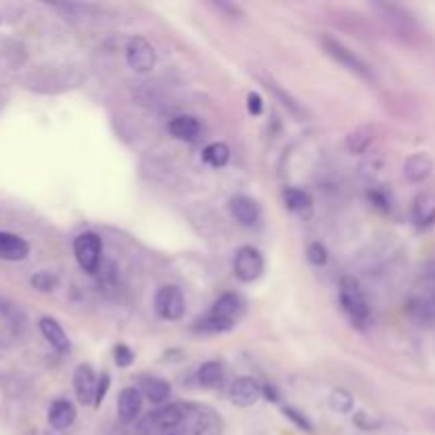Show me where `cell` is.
I'll list each match as a JSON object with an SVG mask.
<instances>
[{
	"label": "cell",
	"mask_w": 435,
	"mask_h": 435,
	"mask_svg": "<svg viewBox=\"0 0 435 435\" xmlns=\"http://www.w3.org/2000/svg\"><path fill=\"white\" fill-rule=\"evenodd\" d=\"M261 395H263V387L253 378H238L230 387V401L240 408H249L257 404Z\"/></svg>",
	"instance_id": "obj_12"
},
{
	"label": "cell",
	"mask_w": 435,
	"mask_h": 435,
	"mask_svg": "<svg viewBox=\"0 0 435 435\" xmlns=\"http://www.w3.org/2000/svg\"><path fill=\"white\" fill-rule=\"evenodd\" d=\"M155 314L164 320H179L185 312V297L179 287L175 285H164L157 289L155 300H153Z\"/></svg>",
	"instance_id": "obj_5"
},
{
	"label": "cell",
	"mask_w": 435,
	"mask_h": 435,
	"mask_svg": "<svg viewBox=\"0 0 435 435\" xmlns=\"http://www.w3.org/2000/svg\"><path fill=\"white\" fill-rule=\"evenodd\" d=\"M340 304L342 310L346 312V316L355 323V325H363L369 318V304L365 300V293L361 289V285L351 279L344 277L340 281Z\"/></svg>",
	"instance_id": "obj_3"
},
{
	"label": "cell",
	"mask_w": 435,
	"mask_h": 435,
	"mask_svg": "<svg viewBox=\"0 0 435 435\" xmlns=\"http://www.w3.org/2000/svg\"><path fill=\"white\" fill-rule=\"evenodd\" d=\"M30 283L38 291H53V287L58 285V279L53 277V274H49V272H36Z\"/></svg>",
	"instance_id": "obj_28"
},
{
	"label": "cell",
	"mask_w": 435,
	"mask_h": 435,
	"mask_svg": "<svg viewBox=\"0 0 435 435\" xmlns=\"http://www.w3.org/2000/svg\"><path fill=\"white\" fill-rule=\"evenodd\" d=\"M198 383L208 389H221L226 383V367L219 361H208L198 369Z\"/></svg>",
	"instance_id": "obj_21"
},
{
	"label": "cell",
	"mask_w": 435,
	"mask_h": 435,
	"mask_svg": "<svg viewBox=\"0 0 435 435\" xmlns=\"http://www.w3.org/2000/svg\"><path fill=\"white\" fill-rule=\"evenodd\" d=\"M412 219H414V226L420 228V230H427V228L435 226V191L427 189V191H420L414 198Z\"/></svg>",
	"instance_id": "obj_13"
},
{
	"label": "cell",
	"mask_w": 435,
	"mask_h": 435,
	"mask_svg": "<svg viewBox=\"0 0 435 435\" xmlns=\"http://www.w3.org/2000/svg\"><path fill=\"white\" fill-rule=\"evenodd\" d=\"M263 395L270 399V401H279V393L274 389H270V387H263Z\"/></svg>",
	"instance_id": "obj_33"
},
{
	"label": "cell",
	"mask_w": 435,
	"mask_h": 435,
	"mask_svg": "<svg viewBox=\"0 0 435 435\" xmlns=\"http://www.w3.org/2000/svg\"><path fill=\"white\" fill-rule=\"evenodd\" d=\"M433 175V159L427 153H414L406 159L404 177L410 183H422Z\"/></svg>",
	"instance_id": "obj_15"
},
{
	"label": "cell",
	"mask_w": 435,
	"mask_h": 435,
	"mask_svg": "<svg viewBox=\"0 0 435 435\" xmlns=\"http://www.w3.org/2000/svg\"><path fill=\"white\" fill-rule=\"evenodd\" d=\"M427 277L435 281V263H431V267H429V272H427Z\"/></svg>",
	"instance_id": "obj_34"
},
{
	"label": "cell",
	"mask_w": 435,
	"mask_h": 435,
	"mask_svg": "<svg viewBox=\"0 0 435 435\" xmlns=\"http://www.w3.org/2000/svg\"><path fill=\"white\" fill-rule=\"evenodd\" d=\"M228 206L234 219L244 228H253L261 219V206L257 204V200L249 196H234Z\"/></svg>",
	"instance_id": "obj_10"
},
{
	"label": "cell",
	"mask_w": 435,
	"mask_h": 435,
	"mask_svg": "<svg viewBox=\"0 0 435 435\" xmlns=\"http://www.w3.org/2000/svg\"><path fill=\"white\" fill-rule=\"evenodd\" d=\"M168 130L177 140L196 142L200 136V121L191 115H179L168 124Z\"/></svg>",
	"instance_id": "obj_20"
},
{
	"label": "cell",
	"mask_w": 435,
	"mask_h": 435,
	"mask_svg": "<svg viewBox=\"0 0 435 435\" xmlns=\"http://www.w3.org/2000/svg\"><path fill=\"white\" fill-rule=\"evenodd\" d=\"M330 406H332V410H336V412H340V414H346V412L353 410L355 399H353V395H351L348 391L336 389V391L330 395Z\"/></svg>",
	"instance_id": "obj_24"
},
{
	"label": "cell",
	"mask_w": 435,
	"mask_h": 435,
	"mask_svg": "<svg viewBox=\"0 0 435 435\" xmlns=\"http://www.w3.org/2000/svg\"><path fill=\"white\" fill-rule=\"evenodd\" d=\"M138 391L145 393V397L153 404H164L170 397V385L166 380L155 378V376H142L138 380Z\"/></svg>",
	"instance_id": "obj_18"
},
{
	"label": "cell",
	"mask_w": 435,
	"mask_h": 435,
	"mask_svg": "<svg viewBox=\"0 0 435 435\" xmlns=\"http://www.w3.org/2000/svg\"><path fill=\"white\" fill-rule=\"evenodd\" d=\"M283 414L289 418V420H293L300 429H304V431H312V425H310V420L302 414V412H297L293 406H285L283 408Z\"/></svg>",
	"instance_id": "obj_30"
},
{
	"label": "cell",
	"mask_w": 435,
	"mask_h": 435,
	"mask_svg": "<svg viewBox=\"0 0 435 435\" xmlns=\"http://www.w3.org/2000/svg\"><path fill=\"white\" fill-rule=\"evenodd\" d=\"M98 383H100V380H98L96 371L91 369V365L81 363V365L75 369L73 385H75V393H77V397H79L81 404L94 406L96 393H98Z\"/></svg>",
	"instance_id": "obj_9"
},
{
	"label": "cell",
	"mask_w": 435,
	"mask_h": 435,
	"mask_svg": "<svg viewBox=\"0 0 435 435\" xmlns=\"http://www.w3.org/2000/svg\"><path fill=\"white\" fill-rule=\"evenodd\" d=\"M38 330H40L43 338L58 353H68L71 351V340H68L66 332L62 330V325L53 316H43L38 320Z\"/></svg>",
	"instance_id": "obj_14"
},
{
	"label": "cell",
	"mask_w": 435,
	"mask_h": 435,
	"mask_svg": "<svg viewBox=\"0 0 435 435\" xmlns=\"http://www.w3.org/2000/svg\"><path fill=\"white\" fill-rule=\"evenodd\" d=\"M202 159L212 168H223L230 161V147L226 142H212L202 151Z\"/></svg>",
	"instance_id": "obj_23"
},
{
	"label": "cell",
	"mask_w": 435,
	"mask_h": 435,
	"mask_svg": "<svg viewBox=\"0 0 435 435\" xmlns=\"http://www.w3.org/2000/svg\"><path fill=\"white\" fill-rule=\"evenodd\" d=\"M327 257H330V255H327V249H325V244H320V242H310V244H308V249H306V259H308V263L320 267V265L327 263Z\"/></svg>",
	"instance_id": "obj_27"
},
{
	"label": "cell",
	"mask_w": 435,
	"mask_h": 435,
	"mask_svg": "<svg viewBox=\"0 0 435 435\" xmlns=\"http://www.w3.org/2000/svg\"><path fill=\"white\" fill-rule=\"evenodd\" d=\"M244 314V300L236 293H223L210 308L204 318H198L193 330L206 334H223L230 332Z\"/></svg>",
	"instance_id": "obj_2"
},
{
	"label": "cell",
	"mask_w": 435,
	"mask_h": 435,
	"mask_svg": "<svg viewBox=\"0 0 435 435\" xmlns=\"http://www.w3.org/2000/svg\"><path fill=\"white\" fill-rule=\"evenodd\" d=\"M210 427V412L204 406L177 401L155 408L136 425L138 435H204Z\"/></svg>",
	"instance_id": "obj_1"
},
{
	"label": "cell",
	"mask_w": 435,
	"mask_h": 435,
	"mask_svg": "<svg viewBox=\"0 0 435 435\" xmlns=\"http://www.w3.org/2000/svg\"><path fill=\"white\" fill-rule=\"evenodd\" d=\"M47 418H49V425H51L53 429L64 431V429H68V427L75 422L77 410H75V406H73L68 399H56V401H53V404L49 406Z\"/></svg>",
	"instance_id": "obj_17"
},
{
	"label": "cell",
	"mask_w": 435,
	"mask_h": 435,
	"mask_svg": "<svg viewBox=\"0 0 435 435\" xmlns=\"http://www.w3.org/2000/svg\"><path fill=\"white\" fill-rule=\"evenodd\" d=\"M285 206H287L289 210L297 212V214H306V212H310V208H312V198H310V193L304 191V189L289 187V189H285Z\"/></svg>",
	"instance_id": "obj_22"
},
{
	"label": "cell",
	"mask_w": 435,
	"mask_h": 435,
	"mask_svg": "<svg viewBox=\"0 0 435 435\" xmlns=\"http://www.w3.org/2000/svg\"><path fill=\"white\" fill-rule=\"evenodd\" d=\"M142 408V393L134 387H128L121 391L119 395V401H117V412H119V418L124 422H134L138 412Z\"/></svg>",
	"instance_id": "obj_19"
},
{
	"label": "cell",
	"mask_w": 435,
	"mask_h": 435,
	"mask_svg": "<svg viewBox=\"0 0 435 435\" xmlns=\"http://www.w3.org/2000/svg\"><path fill=\"white\" fill-rule=\"evenodd\" d=\"M75 257L79 261V265L89 272V274H94V272H98L100 267V261H102V240L98 234L94 232H83L75 238Z\"/></svg>",
	"instance_id": "obj_4"
},
{
	"label": "cell",
	"mask_w": 435,
	"mask_h": 435,
	"mask_svg": "<svg viewBox=\"0 0 435 435\" xmlns=\"http://www.w3.org/2000/svg\"><path fill=\"white\" fill-rule=\"evenodd\" d=\"M371 142V132L367 128H361V130H355L348 138H346V147L348 151L353 153H363L367 149V145Z\"/></svg>",
	"instance_id": "obj_25"
},
{
	"label": "cell",
	"mask_w": 435,
	"mask_h": 435,
	"mask_svg": "<svg viewBox=\"0 0 435 435\" xmlns=\"http://www.w3.org/2000/svg\"><path fill=\"white\" fill-rule=\"evenodd\" d=\"M126 60H128V66L134 71V73H151L155 68V62H157V53L153 49V45L142 38V36H134L128 40V47H126Z\"/></svg>",
	"instance_id": "obj_8"
},
{
	"label": "cell",
	"mask_w": 435,
	"mask_h": 435,
	"mask_svg": "<svg viewBox=\"0 0 435 435\" xmlns=\"http://www.w3.org/2000/svg\"><path fill=\"white\" fill-rule=\"evenodd\" d=\"M408 314L418 325L435 323V289H427L408 302Z\"/></svg>",
	"instance_id": "obj_11"
},
{
	"label": "cell",
	"mask_w": 435,
	"mask_h": 435,
	"mask_svg": "<svg viewBox=\"0 0 435 435\" xmlns=\"http://www.w3.org/2000/svg\"><path fill=\"white\" fill-rule=\"evenodd\" d=\"M30 253V244L11 232H0V259L7 261H22Z\"/></svg>",
	"instance_id": "obj_16"
},
{
	"label": "cell",
	"mask_w": 435,
	"mask_h": 435,
	"mask_svg": "<svg viewBox=\"0 0 435 435\" xmlns=\"http://www.w3.org/2000/svg\"><path fill=\"white\" fill-rule=\"evenodd\" d=\"M265 87L274 91V96L283 100V106H285V108H289V111H291L293 115H297V117H302V115H304V111H302V106L297 104V100H295V98H291L289 94H285V89H281L277 83L265 81Z\"/></svg>",
	"instance_id": "obj_26"
},
{
	"label": "cell",
	"mask_w": 435,
	"mask_h": 435,
	"mask_svg": "<svg viewBox=\"0 0 435 435\" xmlns=\"http://www.w3.org/2000/svg\"><path fill=\"white\" fill-rule=\"evenodd\" d=\"M108 385H111V378H108V374H102V376H100V383H98V393H96L94 406H100V404H102V399H104V395H106V391H108Z\"/></svg>",
	"instance_id": "obj_32"
},
{
	"label": "cell",
	"mask_w": 435,
	"mask_h": 435,
	"mask_svg": "<svg viewBox=\"0 0 435 435\" xmlns=\"http://www.w3.org/2000/svg\"><path fill=\"white\" fill-rule=\"evenodd\" d=\"M323 47H325V51L330 53V56L338 62V64H342L344 68H348L351 73H355V75H359L361 79H371L374 75H371V68L357 56L355 51H351L346 45H342L340 40H336V38H330V36H325L323 38Z\"/></svg>",
	"instance_id": "obj_6"
},
{
	"label": "cell",
	"mask_w": 435,
	"mask_h": 435,
	"mask_svg": "<svg viewBox=\"0 0 435 435\" xmlns=\"http://www.w3.org/2000/svg\"><path fill=\"white\" fill-rule=\"evenodd\" d=\"M246 106H249V113H251V115H261V111H263L261 96L255 94V91H251L249 98H246Z\"/></svg>",
	"instance_id": "obj_31"
},
{
	"label": "cell",
	"mask_w": 435,
	"mask_h": 435,
	"mask_svg": "<svg viewBox=\"0 0 435 435\" xmlns=\"http://www.w3.org/2000/svg\"><path fill=\"white\" fill-rule=\"evenodd\" d=\"M113 355H115V363L119 367H130L134 363V351L130 346H126V344H117Z\"/></svg>",
	"instance_id": "obj_29"
},
{
	"label": "cell",
	"mask_w": 435,
	"mask_h": 435,
	"mask_svg": "<svg viewBox=\"0 0 435 435\" xmlns=\"http://www.w3.org/2000/svg\"><path fill=\"white\" fill-rule=\"evenodd\" d=\"M263 255L255 246H240L234 257V274L242 283H255L263 274Z\"/></svg>",
	"instance_id": "obj_7"
}]
</instances>
